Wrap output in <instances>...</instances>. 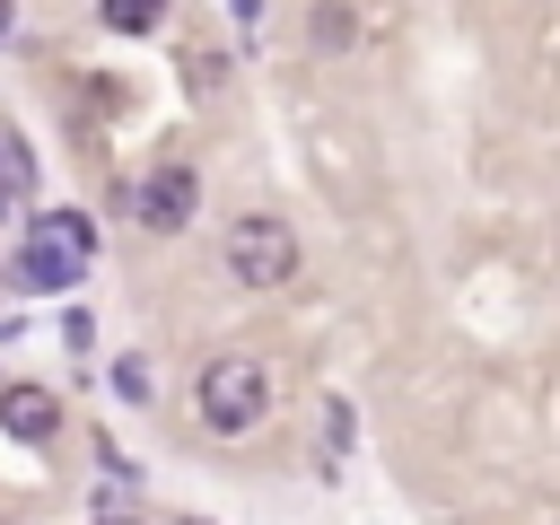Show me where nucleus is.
Listing matches in <instances>:
<instances>
[{"label": "nucleus", "instance_id": "1", "mask_svg": "<svg viewBox=\"0 0 560 525\" xmlns=\"http://www.w3.org/2000/svg\"><path fill=\"white\" fill-rule=\"evenodd\" d=\"M192 411H201V429L245 438V429L271 411V368H262V359H245V350L210 359V368H201V385H192Z\"/></svg>", "mask_w": 560, "mask_h": 525}, {"label": "nucleus", "instance_id": "3", "mask_svg": "<svg viewBox=\"0 0 560 525\" xmlns=\"http://www.w3.org/2000/svg\"><path fill=\"white\" fill-rule=\"evenodd\" d=\"M192 201H201V184H192V166H184V158H166V166H149V175L131 184V219H140L149 236H184Z\"/></svg>", "mask_w": 560, "mask_h": 525}, {"label": "nucleus", "instance_id": "8", "mask_svg": "<svg viewBox=\"0 0 560 525\" xmlns=\"http://www.w3.org/2000/svg\"><path fill=\"white\" fill-rule=\"evenodd\" d=\"M9 166V158H0ZM9 201H18V175H0V219H9Z\"/></svg>", "mask_w": 560, "mask_h": 525}, {"label": "nucleus", "instance_id": "5", "mask_svg": "<svg viewBox=\"0 0 560 525\" xmlns=\"http://www.w3.org/2000/svg\"><path fill=\"white\" fill-rule=\"evenodd\" d=\"M96 18H105L114 35H149V26L166 18V0H96Z\"/></svg>", "mask_w": 560, "mask_h": 525}, {"label": "nucleus", "instance_id": "9", "mask_svg": "<svg viewBox=\"0 0 560 525\" xmlns=\"http://www.w3.org/2000/svg\"><path fill=\"white\" fill-rule=\"evenodd\" d=\"M0 35H9V0H0Z\"/></svg>", "mask_w": 560, "mask_h": 525}, {"label": "nucleus", "instance_id": "7", "mask_svg": "<svg viewBox=\"0 0 560 525\" xmlns=\"http://www.w3.org/2000/svg\"><path fill=\"white\" fill-rule=\"evenodd\" d=\"M114 394H131V402H149V368H140V359H122V368H114Z\"/></svg>", "mask_w": 560, "mask_h": 525}, {"label": "nucleus", "instance_id": "4", "mask_svg": "<svg viewBox=\"0 0 560 525\" xmlns=\"http://www.w3.org/2000/svg\"><path fill=\"white\" fill-rule=\"evenodd\" d=\"M0 429H9L18 446H44V438L61 429V402H52L44 385H9V394H0Z\"/></svg>", "mask_w": 560, "mask_h": 525}, {"label": "nucleus", "instance_id": "10", "mask_svg": "<svg viewBox=\"0 0 560 525\" xmlns=\"http://www.w3.org/2000/svg\"><path fill=\"white\" fill-rule=\"evenodd\" d=\"M105 525H131V516H105Z\"/></svg>", "mask_w": 560, "mask_h": 525}, {"label": "nucleus", "instance_id": "2", "mask_svg": "<svg viewBox=\"0 0 560 525\" xmlns=\"http://www.w3.org/2000/svg\"><path fill=\"white\" fill-rule=\"evenodd\" d=\"M228 271H236L245 289H280V280L298 271V228L271 219V210H245V219L228 228Z\"/></svg>", "mask_w": 560, "mask_h": 525}, {"label": "nucleus", "instance_id": "6", "mask_svg": "<svg viewBox=\"0 0 560 525\" xmlns=\"http://www.w3.org/2000/svg\"><path fill=\"white\" fill-rule=\"evenodd\" d=\"M350 35H359V18H350L341 0H315V44H324V52H341Z\"/></svg>", "mask_w": 560, "mask_h": 525}]
</instances>
